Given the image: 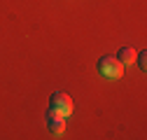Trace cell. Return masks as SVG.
Returning <instances> with one entry per match:
<instances>
[{
    "instance_id": "obj_1",
    "label": "cell",
    "mask_w": 147,
    "mask_h": 140,
    "mask_svg": "<svg viewBox=\"0 0 147 140\" xmlns=\"http://www.w3.org/2000/svg\"><path fill=\"white\" fill-rule=\"evenodd\" d=\"M96 68H98V75H103L105 79H121L124 75V65L117 56H100Z\"/></svg>"
},
{
    "instance_id": "obj_2",
    "label": "cell",
    "mask_w": 147,
    "mask_h": 140,
    "mask_svg": "<svg viewBox=\"0 0 147 140\" xmlns=\"http://www.w3.org/2000/svg\"><path fill=\"white\" fill-rule=\"evenodd\" d=\"M49 108L56 110V112H61L63 117H70L72 114V98L65 91H56V94L51 96V100H49Z\"/></svg>"
},
{
    "instance_id": "obj_3",
    "label": "cell",
    "mask_w": 147,
    "mask_h": 140,
    "mask_svg": "<svg viewBox=\"0 0 147 140\" xmlns=\"http://www.w3.org/2000/svg\"><path fill=\"white\" fill-rule=\"evenodd\" d=\"M47 129H49L51 135H61L65 131V117L61 112H56V110L49 108L47 110Z\"/></svg>"
},
{
    "instance_id": "obj_4",
    "label": "cell",
    "mask_w": 147,
    "mask_h": 140,
    "mask_svg": "<svg viewBox=\"0 0 147 140\" xmlns=\"http://www.w3.org/2000/svg\"><path fill=\"white\" fill-rule=\"evenodd\" d=\"M136 54H138V51H136L133 47H121L119 54H117V59L121 61V65H131V63L136 61Z\"/></svg>"
},
{
    "instance_id": "obj_5",
    "label": "cell",
    "mask_w": 147,
    "mask_h": 140,
    "mask_svg": "<svg viewBox=\"0 0 147 140\" xmlns=\"http://www.w3.org/2000/svg\"><path fill=\"white\" fill-rule=\"evenodd\" d=\"M136 63H138V65H140L142 70L147 68V54H145V51H140V54H136Z\"/></svg>"
}]
</instances>
